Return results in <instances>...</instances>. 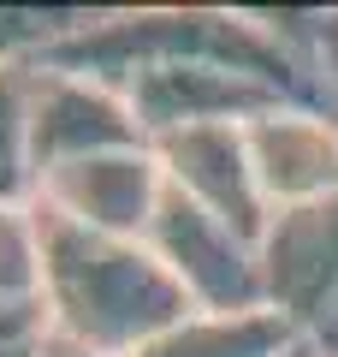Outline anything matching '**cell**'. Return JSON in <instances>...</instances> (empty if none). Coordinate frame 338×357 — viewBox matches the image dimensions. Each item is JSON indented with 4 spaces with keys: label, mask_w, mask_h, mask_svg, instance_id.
<instances>
[{
    "label": "cell",
    "mask_w": 338,
    "mask_h": 357,
    "mask_svg": "<svg viewBox=\"0 0 338 357\" xmlns=\"http://www.w3.org/2000/svg\"><path fill=\"white\" fill-rule=\"evenodd\" d=\"M36 66L119 84L149 143L190 126H250L279 102L321 107L255 6H89Z\"/></svg>",
    "instance_id": "cell-1"
},
{
    "label": "cell",
    "mask_w": 338,
    "mask_h": 357,
    "mask_svg": "<svg viewBox=\"0 0 338 357\" xmlns=\"http://www.w3.org/2000/svg\"><path fill=\"white\" fill-rule=\"evenodd\" d=\"M291 345H297V333H291V321L279 310H238V316L190 310L184 321H172L137 357H279Z\"/></svg>",
    "instance_id": "cell-9"
},
{
    "label": "cell",
    "mask_w": 338,
    "mask_h": 357,
    "mask_svg": "<svg viewBox=\"0 0 338 357\" xmlns=\"http://www.w3.org/2000/svg\"><path fill=\"white\" fill-rule=\"evenodd\" d=\"M42 316L54 340L89 357H137L190 316V298L149 250V238L83 232L42 208Z\"/></svg>",
    "instance_id": "cell-2"
},
{
    "label": "cell",
    "mask_w": 338,
    "mask_h": 357,
    "mask_svg": "<svg viewBox=\"0 0 338 357\" xmlns=\"http://www.w3.org/2000/svg\"><path fill=\"white\" fill-rule=\"evenodd\" d=\"M24 137H30V173H36V185L48 173H60V167L149 143L137 114H131L125 89L107 84V77H89V72H65V66H30Z\"/></svg>",
    "instance_id": "cell-3"
},
{
    "label": "cell",
    "mask_w": 338,
    "mask_h": 357,
    "mask_svg": "<svg viewBox=\"0 0 338 357\" xmlns=\"http://www.w3.org/2000/svg\"><path fill=\"white\" fill-rule=\"evenodd\" d=\"M161 197H166V178L149 143L60 167L36 185V208H48L54 220H72L83 232H107V238H149Z\"/></svg>",
    "instance_id": "cell-6"
},
{
    "label": "cell",
    "mask_w": 338,
    "mask_h": 357,
    "mask_svg": "<svg viewBox=\"0 0 338 357\" xmlns=\"http://www.w3.org/2000/svg\"><path fill=\"white\" fill-rule=\"evenodd\" d=\"M54 340L42 304H0V357H42Z\"/></svg>",
    "instance_id": "cell-13"
},
{
    "label": "cell",
    "mask_w": 338,
    "mask_h": 357,
    "mask_svg": "<svg viewBox=\"0 0 338 357\" xmlns=\"http://www.w3.org/2000/svg\"><path fill=\"white\" fill-rule=\"evenodd\" d=\"M42 357H89V351H77V345H65V340H48V351Z\"/></svg>",
    "instance_id": "cell-14"
},
{
    "label": "cell",
    "mask_w": 338,
    "mask_h": 357,
    "mask_svg": "<svg viewBox=\"0 0 338 357\" xmlns=\"http://www.w3.org/2000/svg\"><path fill=\"white\" fill-rule=\"evenodd\" d=\"M279 357H321V351H314V345H303V340H297V345H291V351H279Z\"/></svg>",
    "instance_id": "cell-15"
},
{
    "label": "cell",
    "mask_w": 338,
    "mask_h": 357,
    "mask_svg": "<svg viewBox=\"0 0 338 357\" xmlns=\"http://www.w3.org/2000/svg\"><path fill=\"white\" fill-rule=\"evenodd\" d=\"M332 357H338V351H332Z\"/></svg>",
    "instance_id": "cell-16"
},
{
    "label": "cell",
    "mask_w": 338,
    "mask_h": 357,
    "mask_svg": "<svg viewBox=\"0 0 338 357\" xmlns=\"http://www.w3.org/2000/svg\"><path fill=\"white\" fill-rule=\"evenodd\" d=\"M255 161V185H261L267 208L291 215V208H314L338 197V114L309 102H279L243 126Z\"/></svg>",
    "instance_id": "cell-8"
},
{
    "label": "cell",
    "mask_w": 338,
    "mask_h": 357,
    "mask_svg": "<svg viewBox=\"0 0 338 357\" xmlns=\"http://www.w3.org/2000/svg\"><path fill=\"white\" fill-rule=\"evenodd\" d=\"M149 149L161 161L166 191L190 197L196 208L232 220L250 238H267L273 208H267L261 185H255V161H250L243 126H190V131H172V137H154Z\"/></svg>",
    "instance_id": "cell-7"
},
{
    "label": "cell",
    "mask_w": 338,
    "mask_h": 357,
    "mask_svg": "<svg viewBox=\"0 0 338 357\" xmlns=\"http://www.w3.org/2000/svg\"><path fill=\"white\" fill-rule=\"evenodd\" d=\"M0 304H42V208L0 203Z\"/></svg>",
    "instance_id": "cell-10"
},
{
    "label": "cell",
    "mask_w": 338,
    "mask_h": 357,
    "mask_svg": "<svg viewBox=\"0 0 338 357\" xmlns=\"http://www.w3.org/2000/svg\"><path fill=\"white\" fill-rule=\"evenodd\" d=\"M149 250L166 262L190 310H267V274H261V238L238 232L232 220L196 208L190 197L166 191L161 215L149 227Z\"/></svg>",
    "instance_id": "cell-4"
},
{
    "label": "cell",
    "mask_w": 338,
    "mask_h": 357,
    "mask_svg": "<svg viewBox=\"0 0 338 357\" xmlns=\"http://www.w3.org/2000/svg\"><path fill=\"white\" fill-rule=\"evenodd\" d=\"M261 274H267V310H279L303 345L332 357L338 351V197L267 220Z\"/></svg>",
    "instance_id": "cell-5"
},
{
    "label": "cell",
    "mask_w": 338,
    "mask_h": 357,
    "mask_svg": "<svg viewBox=\"0 0 338 357\" xmlns=\"http://www.w3.org/2000/svg\"><path fill=\"white\" fill-rule=\"evenodd\" d=\"M24 89H30V66H0V203L36 197L30 137H24Z\"/></svg>",
    "instance_id": "cell-12"
},
{
    "label": "cell",
    "mask_w": 338,
    "mask_h": 357,
    "mask_svg": "<svg viewBox=\"0 0 338 357\" xmlns=\"http://www.w3.org/2000/svg\"><path fill=\"white\" fill-rule=\"evenodd\" d=\"M83 18H89V6H18V0H0V66H36Z\"/></svg>",
    "instance_id": "cell-11"
}]
</instances>
